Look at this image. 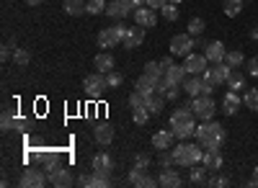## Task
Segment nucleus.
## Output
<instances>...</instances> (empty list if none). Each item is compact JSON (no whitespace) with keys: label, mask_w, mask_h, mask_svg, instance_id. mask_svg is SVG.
Here are the masks:
<instances>
[{"label":"nucleus","mask_w":258,"mask_h":188,"mask_svg":"<svg viewBox=\"0 0 258 188\" xmlns=\"http://www.w3.org/2000/svg\"><path fill=\"white\" fill-rule=\"evenodd\" d=\"M47 180H49L54 188H68V185H73V173H70L68 168H62V165H59L54 173L47 175Z\"/></svg>","instance_id":"ddd939ff"},{"label":"nucleus","mask_w":258,"mask_h":188,"mask_svg":"<svg viewBox=\"0 0 258 188\" xmlns=\"http://www.w3.org/2000/svg\"><path fill=\"white\" fill-rule=\"evenodd\" d=\"M207 183H209V185H214V188H225V185H230V178H225V175H217V178H209Z\"/></svg>","instance_id":"49530a36"},{"label":"nucleus","mask_w":258,"mask_h":188,"mask_svg":"<svg viewBox=\"0 0 258 188\" xmlns=\"http://www.w3.org/2000/svg\"><path fill=\"white\" fill-rule=\"evenodd\" d=\"M173 165H176L173 152H165V150H160V168H173Z\"/></svg>","instance_id":"37998d69"},{"label":"nucleus","mask_w":258,"mask_h":188,"mask_svg":"<svg viewBox=\"0 0 258 188\" xmlns=\"http://www.w3.org/2000/svg\"><path fill=\"white\" fill-rule=\"evenodd\" d=\"M230 65L227 62H214L212 67H207V72L202 75L204 80H209V82H214V85H222V82H227V75H230Z\"/></svg>","instance_id":"0eeeda50"},{"label":"nucleus","mask_w":258,"mask_h":188,"mask_svg":"<svg viewBox=\"0 0 258 188\" xmlns=\"http://www.w3.org/2000/svg\"><path fill=\"white\" fill-rule=\"evenodd\" d=\"M209 134V121H202V124H197V132H194V137L197 139H202V137H207Z\"/></svg>","instance_id":"de8ad7c7"},{"label":"nucleus","mask_w":258,"mask_h":188,"mask_svg":"<svg viewBox=\"0 0 258 188\" xmlns=\"http://www.w3.org/2000/svg\"><path fill=\"white\" fill-rule=\"evenodd\" d=\"M158 62H160V70H163V72H168L170 67L176 65V62H173V54H170V57H163V59H158Z\"/></svg>","instance_id":"864d4df0"},{"label":"nucleus","mask_w":258,"mask_h":188,"mask_svg":"<svg viewBox=\"0 0 258 188\" xmlns=\"http://www.w3.org/2000/svg\"><path fill=\"white\" fill-rule=\"evenodd\" d=\"M253 180L258 183V168H253Z\"/></svg>","instance_id":"680f3d73"},{"label":"nucleus","mask_w":258,"mask_h":188,"mask_svg":"<svg viewBox=\"0 0 258 188\" xmlns=\"http://www.w3.org/2000/svg\"><path fill=\"white\" fill-rule=\"evenodd\" d=\"M158 183H160L163 188H178V185H181V175H178L176 168H160Z\"/></svg>","instance_id":"2eb2a0df"},{"label":"nucleus","mask_w":258,"mask_h":188,"mask_svg":"<svg viewBox=\"0 0 258 188\" xmlns=\"http://www.w3.org/2000/svg\"><path fill=\"white\" fill-rule=\"evenodd\" d=\"M142 72H147V75H153V77H163V70H160V62H147L145 65V70Z\"/></svg>","instance_id":"c03bdc74"},{"label":"nucleus","mask_w":258,"mask_h":188,"mask_svg":"<svg viewBox=\"0 0 258 188\" xmlns=\"http://www.w3.org/2000/svg\"><path fill=\"white\" fill-rule=\"evenodd\" d=\"M160 80H163V77H153V75L142 72V75L137 77V82H135V88H137V90H142L145 96H150V93H155V90H158Z\"/></svg>","instance_id":"4468645a"},{"label":"nucleus","mask_w":258,"mask_h":188,"mask_svg":"<svg viewBox=\"0 0 258 188\" xmlns=\"http://www.w3.org/2000/svg\"><path fill=\"white\" fill-rule=\"evenodd\" d=\"M16 127V114L13 111H3V114H0V129H3V132H11Z\"/></svg>","instance_id":"72a5a7b5"},{"label":"nucleus","mask_w":258,"mask_h":188,"mask_svg":"<svg viewBox=\"0 0 258 188\" xmlns=\"http://www.w3.org/2000/svg\"><path fill=\"white\" fill-rule=\"evenodd\" d=\"M44 183H49L44 168H26L24 175L18 178V185H21V188H41Z\"/></svg>","instance_id":"20e7f679"},{"label":"nucleus","mask_w":258,"mask_h":188,"mask_svg":"<svg viewBox=\"0 0 258 188\" xmlns=\"http://www.w3.org/2000/svg\"><path fill=\"white\" fill-rule=\"evenodd\" d=\"M145 101H147V96L142 90H137V88H135V93H129V106H132V109L145 106Z\"/></svg>","instance_id":"58836bf2"},{"label":"nucleus","mask_w":258,"mask_h":188,"mask_svg":"<svg viewBox=\"0 0 258 188\" xmlns=\"http://www.w3.org/2000/svg\"><path fill=\"white\" fill-rule=\"evenodd\" d=\"M13 62H16L18 67H26L29 62H31V54L26 49H13Z\"/></svg>","instance_id":"e433bc0d"},{"label":"nucleus","mask_w":258,"mask_h":188,"mask_svg":"<svg viewBox=\"0 0 258 188\" xmlns=\"http://www.w3.org/2000/svg\"><path fill=\"white\" fill-rule=\"evenodd\" d=\"M209 134H214V137H225L222 124H217V121H209Z\"/></svg>","instance_id":"3c124183"},{"label":"nucleus","mask_w":258,"mask_h":188,"mask_svg":"<svg viewBox=\"0 0 258 188\" xmlns=\"http://www.w3.org/2000/svg\"><path fill=\"white\" fill-rule=\"evenodd\" d=\"M129 6H132V11H137V8L147 6V0H129Z\"/></svg>","instance_id":"13d9d810"},{"label":"nucleus","mask_w":258,"mask_h":188,"mask_svg":"<svg viewBox=\"0 0 258 188\" xmlns=\"http://www.w3.org/2000/svg\"><path fill=\"white\" fill-rule=\"evenodd\" d=\"M168 3H176V6H181V3H183V0H168Z\"/></svg>","instance_id":"e2e57ef3"},{"label":"nucleus","mask_w":258,"mask_h":188,"mask_svg":"<svg viewBox=\"0 0 258 188\" xmlns=\"http://www.w3.org/2000/svg\"><path fill=\"white\" fill-rule=\"evenodd\" d=\"M126 180L132 183V185H137V188H155V185H158V178H150L147 170H140V168H132V170H129Z\"/></svg>","instance_id":"9b49d317"},{"label":"nucleus","mask_w":258,"mask_h":188,"mask_svg":"<svg viewBox=\"0 0 258 188\" xmlns=\"http://www.w3.org/2000/svg\"><path fill=\"white\" fill-rule=\"evenodd\" d=\"M93 137H96L98 144H103V147H106V144H111V142H114V127L103 121V124H98V127L93 129Z\"/></svg>","instance_id":"412c9836"},{"label":"nucleus","mask_w":258,"mask_h":188,"mask_svg":"<svg viewBox=\"0 0 258 188\" xmlns=\"http://www.w3.org/2000/svg\"><path fill=\"white\" fill-rule=\"evenodd\" d=\"M227 88L235 90V93H245V75H243L238 67L230 70V75H227Z\"/></svg>","instance_id":"5701e85b"},{"label":"nucleus","mask_w":258,"mask_h":188,"mask_svg":"<svg viewBox=\"0 0 258 188\" xmlns=\"http://www.w3.org/2000/svg\"><path fill=\"white\" fill-rule=\"evenodd\" d=\"M243 11V0H222V13L227 18H235Z\"/></svg>","instance_id":"7c9ffc66"},{"label":"nucleus","mask_w":258,"mask_h":188,"mask_svg":"<svg viewBox=\"0 0 258 188\" xmlns=\"http://www.w3.org/2000/svg\"><path fill=\"white\" fill-rule=\"evenodd\" d=\"M240 106H243V98H240L238 93H235V90H230V93L222 98V111H225L227 116H235Z\"/></svg>","instance_id":"6ab92c4d"},{"label":"nucleus","mask_w":258,"mask_h":188,"mask_svg":"<svg viewBox=\"0 0 258 188\" xmlns=\"http://www.w3.org/2000/svg\"><path fill=\"white\" fill-rule=\"evenodd\" d=\"M93 65H96V70L98 72H111L114 70V65H116V62H114V57L109 54V52H101V54H96V59H93Z\"/></svg>","instance_id":"b1692460"},{"label":"nucleus","mask_w":258,"mask_h":188,"mask_svg":"<svg viewBox=\"0 0 258 188\" xmlns=\"http://www.w3.org/2000/svg\"><path fill=\"white\" fill-rule=\"evenodd\" d=\"M132 13H135V11H132V6H129V0H111V3L106 6V16L116 18V21L132 16Z\"/></svg>","instance_id":"9d476101"},{"label":"nucleus","mask_w":258,"mask_h":188,"mask_svg":"<svg viewBox=\"0 0 258 188\" xmlns=\"http://www.w3.org/2000/svg\"><path fill=\"white\" fill-rule=\"evenodd\" d=\"M0 59H3V62L13 59V49H11V47H3V49H0Z\"/></svg>","instance_id":"6e6d98bb"},{"label":"nucleus","mask_w":258,"mask_h":188,"mask_svg":"<svg viewBox=\"0 0 258 188\" xmlns=\"http://www.w3.org/2000/svg\"><path fill=\"white\" fill-rule=\"evenodd\" d=\"M191 111L197 114L202 121H212L214 111H217V103L212 96H194L191 98Z\"/></svg>","instance_id":"7ed1b4c3"},{"label":"nucleus","mask_w":258,"mask_h":188,"mask_svg":"<svg viewBox=\"0 0 258 188\" xmlns=\"http://www.w3.org/2000/svg\"><path fill=\"white\" fill-rule=\"evenodd\" d=\"M250 39H255V41H258V29H253V31H250Z\"/></svg>","instance_id":"052dcab7"},{"label":"nucleus","mask_w":258,"mask_h":188,"mask_svg":"<svg viewBox=\"0 0 258 188\" xmlns=\"http://www.w3.org/2000/svg\"><path fill=\"white\" fill-rule=\"evenodd\" d=\"M88 13H91V16L106 13V3H103V0H88Z\"/></svg>","instance_id":"79ce46f5"},{"label":"nucleus","mask_w":258,"mask_h":188,"mask_svg":"<svg viewBox=\"0 0 258 188\" xmlns=\"http://www.w3.org/2000/svg\"><path fill=\"white\" fill-rule=\"evenodd\" d=\"M173 157H176V165H181V168H191V165L202 162L204 152H202V144H186V142H181L178 147L173 150Z\"/></svg>","instance_id":"f03ea898"},{"label":"nucleus","mask_w":258,"mask_h":188,"mask_svg":"<svg viewBox=\"0 0 258 188\" xmlns=\"http://www.w3.org/2000/svg\"><path fill=\"white\" fill-rule=\"evenodd\" d=\"M132 16H135V24L142 26V29H153V26L158 24V13H155V8H150V6L137 8Z\"/></svg>","instance_id":"1a4fd4ad"},{"label":"nucleus","mask_w":258,"mask_h":188,"mask_svg":"<svg viewBox=\"0 0 258 188\" xmlns=\"http://www.w3.org/2000/svg\"><path fill=\"white\" fill-rule=\"evenodd\" d=\"M150 162H153V160H150V155H147V152H137V155H135V168L147 170V168H150Z\"/></svg>","instance_id":"ea45409f"},{"label":"nucleus","mask_w":258,"mask_h":188,"mask_svg":"<svg viewBox=\"0 0 258 188\" xmlns=\"http://www.w3.org/2000/svg\"><path fill=\"white\" fill-rule=\"evenodd\" d=\"M202 162L207 165L209 170H220V168H222V155H220V150H204Z\"/></svg>","instance_id":"cd10ccee"},{"label":"nucleus","mask_w":258,"mask_h":188,"mask_svg":"<svg viewBox=\"0 0 258 188\" xmlns=\"http://www.w3.org/2000/svg\"><path fill=\"white\" fill-rule=\"evenodd\" d=\"M173 139H176V134L170 132V129H158L153 134V147L155 150H168L170 144H173Z\"/></svg>","instance_id":"a211bd4d"},{"label":"nucleus","mask_w":258,"mask_h":188,"mask_svg":"<svg viewBox=\"0 0 258 188\" xmlns=\"http://www.w3.org/2000/svg\"><path fill=\"white\" fill-rule=\"evenodd\" d=\"M202 144V150H222V144H225V137H214V134H207L199 139Z\"/></svg>","instance_id":"c756f323"},{"label":"nucleus","mask_w":258,"mask_h":188,"mask_svg":"<svg viewBox=\"0 0 258 188\" xmlns=\"http://www.w3.org/2000/svg\"><path fill=\"white\" fill-rule=\"evenodd\" d=\"M204 29H207V24H204L202 18H191V21H188V29H186V31H188V34H191L194 39H202Z\"/></svg>","instance_id":"2f4dec72"},{"label":"nucleus","mask_w":258,"mask_h":188,"mask_svg":"<svg viewBox=\"0 0 258 188\" xmlns=\"http://www.w3.org/2000/svg\"><path fill=\"white\" fill-rule=\"evenodd\" d=\"M165 3H168V0H147V6H150V8H155V11H160Z\"/></svg>","instance_id":"4d7b16f0"},{"label":"nucleus","mask_w":258,"mask_h":188,"mask_svg":"<svg viewBox=\"0 0 258 188\" xmlns=\"http://www.w3.org/2000/svg\"><path fill=\"white\" fill-rule=\"evenodd\" d=\"M62 8H64V13H68V16H83V13H88V3H85V0H64Z\"/></svg>","instance_id":"bb28decb"},{"label":"nucleus","mask_w":258,"mask_h":188,"mask_svg":"<svg viewBox=\"0 0 258 188\" xmlns=\"http://www.w3.org/2000/svg\"><path fill=\"white\" fill-rule=\"evenodd\" d=\"M78 183H80V185H85V188H106V185H111L109 175H101V173H93V175H80V178H78Z\"/></svg>","instance_id":"f3484780"},{"label":"nucleus","mask_w":258,"mask_h":188,"mask_svg":"<svg viewBox=\"0 0 258 188\" xmlns=\"http://www.w3.org/2000/svg\"><path fill=\"white\" fill-rule=\"evenodd\" d=\"M106 82H109V88H119L121 82H124V75L111 70V72H106Z\"/></svg>","instance_id":"a19ab883"},{"label":"nucleus","mask_w":258,"mask_h":188,"mask_svg":"<svg viewBox=\"0 0 258 188\" xmlns=\"http://www.w3.org/2000/svg\"><path fill=\"white\" fill-rule=\"evenodd\" d=\"M194 114L191 111V101L186 103V106H178L173 114H170V132H173L178 139H188L194 137V132H197V121H194Z\"/></svg>","instance_id":"f257e3e1"},{"label":"nucleus","mask_w":258,"mask_h":188,"mask_svg":"<svg viewBox=\"0 0 258 188\" xmlns=\"http://www.w3.org/2000/svg\"><path fill=\"white\" fill-rule=\"evenodd\" d=\"M212 170L207 168V165L202 162V168H199V162L197 165H191V173H188V180L191 183H207V175H209Z\"/></svg>","instance_id":"c85d7f7f"},{"label":"nucleus","mask_w":258,"mask_h":188,"mask_svg":"<svg viewBox=\"0 0 258 188\" xmlns=\"http://www.w3.org/2000/svg\"><path fill=\"white\" fill-rule=\"evenodd\" d=\"M212 93H214V82L204 80V85H202V93H199V96H212Z\"/></svg>","instance_id":"5fc2aeb1"},{"label":"nucleus","mask_w":258,"mask_h":188,"mask_svg":"<svg viewBox=\"0 0 258 188\" xmlns=\"http://www.w3.org/2000/svg\"><path fill=\"white\" fill-rule=\"evenodd\" d=\"M93 170H96V173H101V175H111V173L116 170V162H114V157H111V155L98 152V155L93 157Z\"/></svg>","instance_id":"f8f14e48"},{"label":"nucleus","mask_w":258,"mask_h":188,"mask_svg":"<svg viewBox=\"0 0 258 188\" xmlns=\"http://www.w3.org/2000/svg\"><path fill=\"white\" fill-rule=\"evenodd\" d=\"M116 44H119V41H116V36H114V31H111V29H101V31H98V47H101L103 52L114 49Z\"/></svg>","instance_id":"a878e982"},{"label":"nucleus","mask_w":258,"mask_h":188,"mask_svg":"<svg viewBox=\"0 0 258 188\" xmlns=\"http://www.w3.org/2000/svg\"><path fill=\"white\" fill-rule=\"evenodd\" d=\"M160 16H163L165 21H176V18H178V6H176V3H165V6L160 8Z\"/></svg>","instance_id":"4c0bfd02"},{"label":"nucleus","mask_w":258,"mask_h":188,"mask_svg":"<svg viewBox=\"0 0 258 188\" xmlns=\"http://www.w3.org/2000/svg\"><path fill=\"white\" fill-rule=\"evenodd\" d=\"M83 88H85V93H88L91 98H98L106 88H109V82H106V75L103 72H93V75H88V77H85L83 80Z\"/></svg>","instance_id":"423d86ee"},{"label":"nucleus","mask_w":258,"mask_h":188,"mask_svg":"<svg viewBox=\"0 0 258 188\" xmlns=\"http://www.w3.org/2000/svg\"><path fill=\"white\" fill-rule=\"evenodd\" d=\"M204 54H207V59L212 62H225V54H227V49H225V44L222 41H209V44L204 47Z\"/></svg>","instance_id":"dca6fc26"},{"label":"nucleus","mask_w":258,"mask_h":188,"mask_svg":"<svg viewBox=\"0 0 258 188\" xmlns=\"http://www.w3.org/2000/svg\"><path fill=\"white\" fill-rule=\"evenodd\" d=\"M207 67H209L207 54H188V57L183 59V70H186L188 75H204Z\"/></svg>","instance_id":"6e6552de"},{"label":"nucleus","mask_w":258,"mask_h":188,"mask_svg":"<svg viewBox=\"0 0 258 188\" xmlns=\"http://www.w3.org/2000/svg\"><path fill=\"white\" fill-rule=\"evenodd\" d=\"M181 96V85H168L165 88V101H178Z\"/></svg>","instance_id":"a18cd8bd"},{"label":"nucleus","mask_w":258,"mask_h":188,"mask_svg":"<svg viewBox=\"0 0 258 188\" xmlns=\"http://www.w3.org/2000/svg\"><path fill=\"white\" fill-rule=\"evenodd\" d=\"M245 70H248V75H250V77H258V57L248 59V67H245Z\"/></svg>","instance_id":"603ef678"},{"label":"nucleus","mask_w":258,"mask_h":188,"mask_svg":"<svg viewBox=\"0 0 258 188\" xmlns=\"http://www.w3.org/2000/svg\"><path fill=\"white\" fill-rule=\"evenodd\" d=\"M142 41H145V31H142V26H135V29H129V31H126V36H124L121 44H124L126 49H137Z\"/></svg>","instance_id":"4be33fe9"},{"label":"nucleus","mask_w":258,"mask_h":188,"mask_svg":"<svg viewBox=\"0 0 258 188\" xmlns=\"http://www.w3.org/2000/svg\"><path fill=\"white\" fill-rule=\"evenodd\" d=\"M150 116H153V114L147 111V106L132 109V119H135V124H140V127H142V124H147V121H150Z\"/></svg>","instance_id":"f704fd0d"},{"label":"nucleus","mask_w":258,"mask_h":188,"mask_svg":"<svg viewBox=\"0 0 258 188\" xmlns=\"http://www.w3.org/2000/svg\"><path fill=\"white\" fill-rule=\"evenodd\" d=\"M202 85H204V77H202V75H188V77L183 80V90H186L191 98L202 93Z\"/></svg>","instance_id":"393cba45"},{"label":"nucleus","mask_w":258,"mask_h":188,"mask_svg":"<svg viewBox=\"0 0 258 188\" xmlns=\"http://www.w3.org/2000/svg\"><path fill=\"white\" fill-rule=\"evenodd\" d=\"M16 132H29V119H24V116H16V127H13Z\"/></svg>","instance_id":"8fccbe9b"},{"label":"nucleus","mask_w":258,"mask_h":188,"mask_svg":"<svg viewBox=\"0 0 258 188\" xmlns=\"http://www.w3.org/2000/svg\"><path fill=\"white\" fill-rule=\"evenodd\" d=\"M44 0H26V6H31V8H36V6H41Z\"/></svg>","instance_id":"bf43d9fd"},{"label":"nucleus","mask_w":258,"mask_h":188,"mask_svg":"<svg viewBox=\"0 0 258 188\" xmlns=\"http://www.w3.org/2000/svg\"><path fill=\"white\" fill-rule=\"evenodd\" d=\"M194 44H197V41H194L191 34H176L173 39H170V54L173 57H188Z\"/></svg>","instance_id":"39448f33"},{"label":"nucleus","mask_w":258,"mask_h":188,"mask_svg":"<svg viewBox=\"0 0 258 188\" xmlns=\"http://www.w3.org/2000/svg\"><path fill=\"white\" fill-rule=\"evenodd\" d=\"M225 62H227L232 70H235V67H240V65H243V52H238V49L227 52V54H225Z\"/></svg>","instance_id":"c9c22d12"},{"label":"nucleus","mask_w":258,"mask_h":188,"mask_svg":"<svg viewBox=\"0 0 258 188\" xmlns=\"http://www.w3.org/2000/svg\"><path fill=\"white\" fill-rule=\"evenodd\" d=\"M183 80H186V70L178 67V65H173L168 72H163V85H165V88H168V85H181Z\"/></svg>","instance_id":"aec40b11"},{"label":"nucleus","mask_w":258,"mask_h":188,"mask_svg":"<svg viewBox=\"0 0 258 188\" xmlns=\"http://www.w3.org/2000/svg\"><path fill=\"white\" fill-rule=\"evenodd\" d=\"M111 31H114V36H116V41H119V44H121V41H124V36H126V26H121V24H116V26H111Z\"/></svg>","instance_id":"09e8293b"},{"label":"nucleus","mask_w":258,"mask_h":188,"mask_svg":"<svg viewBox=\"0 0 258 188\" xmlns=\"http://www.w3.org/2000/svg\"><path fill=\"white\" fill-rule=\"evenodd\" d=\"M243 103H245V109L250 111H258V88H250L243 93Z\"/></svg>","instance_id":"473e14b6"}]
</instances>
